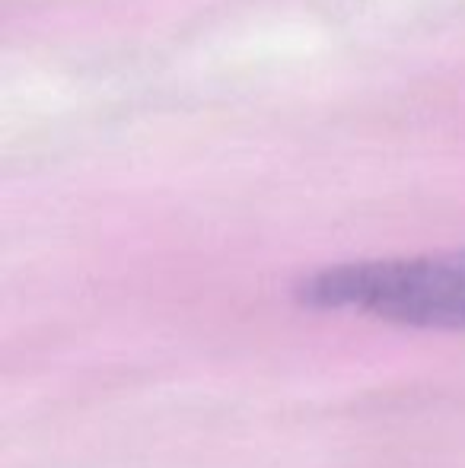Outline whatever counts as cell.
I'll return each instance as SVG.
<instances>
[{"label":"cell","instance_id":"cell-1","mask_svg":"<svg viewBox=\"0 0 465 468\" xmlns=\"http://www.w3.org/2000/svg\"><path fill=\"white\" fill-rule=\"evenodd\" d=\"M293 296L312 313L465 335V249L338 261L303 274Z\"/></svg>","mask_w":465,"mask_h":468}]
</instances>
